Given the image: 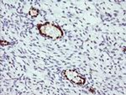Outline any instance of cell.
<instances>
[{
  "label": "cell",
  "mask_w": 126,
  "mask_h": 95,
  "mask_svg": "<svg viewBox=\"0 0 126 95\" xmlns=\"http://www.w3.org/2000/svg\"><path fill=\"white\" fill-rule=\"evenodd\" d=\"M40 34L42 36L51 38V39H59L63 36V32L59 26L50 24L46 22L45 25H39L37 26Z\"/></svg>",
  "instance_id": "cell-1"
},
{
  "label": "cell",
  "mask_w": 126,
  "mask_h": 95,
  "mask_svg": "<svg viewBox=\"0 0 126 95\" xmlns=\"http://www.w3.org/2000/svg\"><path fill=\"white\" fill-rule=\"evenodd\" d=\"M62 75H64L69 81H71L74 77L79 75V73L75 70H65L64 72H62Z\"/></svg>",
  "instance_id": "cell-2"
},
{
  "label": "cell",
  "mask_w": 126,
  "mask_h": 95,
  "mask_svg": "<svg viewBox=\"0 0 126 95\" xmlns=\"http://www.w3.org/2000/svg\"><path fill=\"white\" fill-rule=\"evenodd\" d=\"M71 82H73V83L78 84V85H83V84L85 83V82H86V79L79 74V75L74 77V78L71 80Z\"/></svg>",
  "instance_id": "cell-3"
},
{
  "label": "cell",
  "mask_w": 126,
  "mask_h": 95,
  "mask_svg": "<svg viewBox=\"0 0 126 95\" xmlns=\"http://www.w3.org/2000/svg\"><path fill=\"white\" fill-rule=\"evenodd\" d=\"M29 14L30 16H32V17H35V16H37L39 15V10L34 9V8H31L29 11Z\"/></svg>",
  "instance_id": "cell-4"
},
{
  "label": "cell",
  "mask_w": 126,
  "mask_h": 95,
  "mask_svg": "<svg viewBox=\"0 0 126 95\" xmlns=\"http://www.w3.org/2000/svg\"><path fill=\"white\" fill-rule=\"evenodd\" d=\"M9 42H4V41H3V40H2L1 41V45L2 46H6V45H9Z\"/></svg>",
  "instance_id": "cell-5"
}]
</instances>
